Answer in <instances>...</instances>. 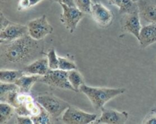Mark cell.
Instances as JSON below:
<instances>
[{
	"mask_svg": "<svg viewBox=\"0 0 156 124\" xmlns=\"http://www.w3.org/2000/svg\"><path fill=\"white\" fill-rule=\"evenodd\" d=\"M59 5L62 9V13L60 16L61 22L70 33L73 34L79 21L85 16V13L76 6H69L61 2H59Z\"/></svg>",
	"mask_w": 156,
	"mask_h": 124,
	"instance_id": "cell-7",
	"label": "cell"
},
{
	"mask_svg": "<svg viewBox=\"0 0 156 124\" xmlns=\"http://www.w3.org/2000/svg\"><path fill=\"white\" fill-rule=\"evenodd\" d=\"M41 77V76H37V75L24 74L15 82V84L18 86L20 91L29 93L33 85L36 82H39Z\"/></svg>",
	"mask_w": 156,
	"mask_h": 124,
	"instance_id": "cell-14",
	"label": "cell"
},
{
	"mask_svg": "<svg viewBox=\"0 0 156 124\" xmlns=\"http://www.w3.org/2000/svg\"><path fill=\"white\" fill-rule=\"evenodd\" d=\"M140 17L146 22L156 23V5L153 4H144L139 8Z\"/></svg>",
	"mask_w": 156,
	"mask_h": 124,
	"instance_id": "cell-16",
	"label": "cell"
},
{
	"mask_svg": "<svg viewBox=\"0 0 156 124\" xmlns=\"http://www.w3.org/2000/svg\"><path fill=\"white\" fill-rule=\"evenodd\" d=\"M152 113H155V114H156V107H155V108H152Z\"/></svg>",
	"mask_w": 156,
	"mask_h": 124,
	"instance_id": "cell-30",
	"label": "cell"
},
{
	"mask_svg": "<svg viewBox=\"0 0 156 124\" xmlns=\"http://www.w3.org/2000/svg\"><path fill=\"white\" fill-rule=\"evenodd\" d=\"M59 69L64 71H70L73 69H76L77 66L73 61L65 57L59 56Z\"/></svg>",
	"mask_w": 156,
	"mask_h": 124,
	"instance_id": "cell-22",
	"label": "cell"
},
{
	"mask_svg": "<svg viewBox=\"0 0 156 124\" xmlns=\"http://www.w3.org/2000/svg\"><path fill=\"white\" fill-rule=\"evenodd\" d=\"M137 1H138V0H133V2H136Z\"/></svg>",
	"mask_w": 156,
	"mask_h": 124,
	"instance_id": "cell-31",
	"label": "cell"
},
{
	"mask_svg": "<svg viewBox=\"0 0 156 124\" xmlns=\"http://www.w3.org/2000/svg\"><path fill=\"white\" fill-rule=\"evenodd\" d=\"M108 1L110 5L117 6V7L118 8L120 7V5H121V2H122V0H108Z\"/></svg>",
	"mask_w": 156,
	"mask_h": 124,
	"instance_id": "cell-28",
	"label": "cell"
},
{
	"mask_svg": "<svg viewBox=\"0 0 156 124\" xmlns=\"http://www.w3.org/2000/svg\"><path fill=\"white\" fill-rule=\"evenodd\" d=\"M15 114V109L13 106L6 102L0 103V123H5L10 120Z\"/></svg>",
	"mask_w": 156,
	"mask_h": 124,
	"instance_id": "cell-18",
	"label": "cell"
},
{
	"mask_svg": "<svg viewBox=\"0 0 156 124\" xmlns=\"http://www.w3.org/2000/svg\"><path fill=\"white\" fill-rule=\"evenodd\" d=\"M50 70L48 59L45 57H40L23 68V71L27 75H37L43 76Z\"/></svg>",
	"mask_w": 156,
	"mask_h": 124,
	"instance_id": "cell-12",
	"label": "cell"
},
{
	"mask_svg": "<svg viewBox=\"0 0 156 124\" xmlns=\"http://www.w3.org/2000/svg\"><path fill=\"white\" fill-rule=\"evenodd\" d=\"M31 118L34 124H48L51 123V116L44 108H42L41 114L37 116H33Z\"/></svg>",
	"mask_w": 156,
	"mask_h": 124,
	"instance_id": "cell-20",
	"label": "cell"
},
{
	"mask_svg": "<svg viewBox=\"0 0 156 124\" xmlns=\"http://www.w3.org/2000/svg\"><path fill=\"white\" fill-rule=\"evenodd\" d=\"M27 34V26L9 21L1 13L0 43L15 41Z\"/></svg>",
	"mask_w": 156,
	"mask_h": 124,
	"instance_id": "cell-4",
	"label": "cell"
},
{
	"mask_svg": "<svg viewBox=\"0 0 156 124\" xmlns=\"http://www.w3.org/2000/svg\"><path fill=\"white\" fill-rule=\"evenodd\" d=\"M43 0H28L29 5H30V7H33V6L36 5L37 4H38L39 2H41Z\"/></svg>",
	"mask_w": 156,
	"mask_h": 124,
	"instance_id": "cell-29",
	"label": "cell"
},
{
	"mask_svg": "<svg viewBox=\"0 0 156 124\" xmlns=\"http://www.w3.org/2000/svg\"><path fill=\"white\" fill-rule=\"evenodd\" d=\"M143 48L156 43V23H152L142 27L138 40Z\"/></svg>",
	"mask_w": 156,
	"mask_h": 124,
	"instance_id": "cell-13",
	"label": "cell"
},
{
	"mask_svg": "<svg viewBox=\"0 0 156 124\" xmlns=\"http://www.w3.org/2000/svg\"><path fill=\"white\" fill-rule=\"evenodd\" d=\"M125 91V88L91 87L85 84H83L80 88L81 92L87 96L96 110H101L109 101L123 94Z\"/></svg>",
	"mask_w": 156,
	"mask_h": 124,
	"instance_id": "cell-2",
	"label": "cell"
},
{
	"mask_svg": "<svg viewBox=\"0 0 156 124\" xmlns=\"http://www.w3.org/2000/svg\"><path fill=\"white\" fill-rule=\"evenodd\" d=\"M91 15L94 21L102 27H108L111 25L114 18V15L111 11L107 9L103 4L100 2L92 4Z\"/></svg>",
	"mask_w": 156,
	"mask_h": 124,
	"instance_id": "cell-9",
	"label": "cell"
},
{
	"mask_svg": "<svg viewBox=\"0 0 156 124\" xmlns=\"http://www.w3.org/2000/svg\"><path fill=\"white\" fill-rule=\"evenodd\" d=\"M58 2L63 3V4L67 5L69 6H76L74 0H57Z\"/></svg>",
	"mask_w": 156,
	"mask_h": 124,
	"instance_id": "cell-27",
	"label": "cell"
},
{
	"mask_svg": "<svg viewBox=\"0 0 156 124\" xmlns=\"http://www.w3.org/2000/svg\"><path fill=\"white\" fill-rule=\"evenodd\" d=\"M39 82L45 84L49 86L75 91L74 88L69 81L68 72L61 70L59 69H50L47 74L41 76Z\"/></svg>",
	"mask_w": 156,
	"mask_h": 124,
	"instance_id": "cell-6",
	"label": "cell"
},
{
	"mask_svg": "<svg viewBox=\"0 0 156 124\" xmlns=\"http://www.w3.org/2000/svg\"><path fill=\"white\" fill-rule=\"evenodd\" d=\"M143 123L156 124V114L152 112V114H149V115L145 118L144 121L143 122Z\"/></svg>",
	"mask_w": 156,
	"mask_h": 124,
	"instance_id": "cell-26",
	"label": "cell"
},
{
	"mask_svg": "<svg viewBox=\"0 0 156 124\" xmlns=\"http://www.w3.org/2000/svg\"><path fill=\"white\" fill-rule=\"evenodd\" d=\"M54 1H56V2H57V0H54Z\"/></svg>",
	"mask_w": 156,
	"mask_h": 124,
	"instance_id": "cell-32",
	"label": "cell"
},
{
	"mask_svg": "<svg viewBox=\"0 0 156 124\" xmlns=\"http://www.w3.org/2000/svg\"><path fill=\"white\" fill-rule=\"evenodd\" d=\"M98 115L69 106L62 116V120L69 124H88L95 122Z\"/></svg>",
	"mask_w": 156,
	"mask_h": 124,
	"instance_id": "cell-8",
	"label": "cell"
},
{
	"mask_svg": "<svg viewBox=\"0 0 156 124\" xmlns=\"http://www.w3.org/2000/svg\"><path fill=\"white\" fill-rule=\"evenodd\" d=\"M47 58L48 59L49 67L50 69H59V56H57L56 50L51 48L47 54Z\"/></svg>",
	"mask_w": 156,
	"mask_h": 124,
	"instance_id": "cell-21",
	"label": "cell"
},
{
	"mask_svg": "<svg viewBox=\"0 0 156 124\" xmlns=\"http://www.w3.org/2000/svg\"><path fill=\"white\" fill-rule=\"evenodd\" d=\"M76 6L82 12L86 14H91V0H74Z\"/></svg>",
	"mask_w": 156,
	"mask_h": 124,
	"instance_id": "cell-23",
	"label": "cell"
},
{
	"mask_svg": "<svg viewBox=\"0 0 156 124\" xmlns=\"http://www.w3.org/2000/svg\"><path fill=\"white\" fill-rule=\"evenodd\" d=\"M16 123L19 124H32L34 122L30 116L18 115L16 117Z\"/></svg>",
	"mask_w": 156,
	"mask_h": 124,
	"instance_id": "cell-25",
	"label": "cell"
},
{
	"mask_svg": "<svg viewBox=\"0 0 156 124\" xmlns=\"http://www.w3.org/2000/svg\"><path fill=\"white\" fill-rule=\"evenodd\" d=\"M137 9H139L138 5L133 0H122L120 7L119 8V12L122 15H125L131 13Z\"/></svg>",
	"mask_w": 156,
	"mask_h": 124,
	"instance_id": "cell-19",
	"label": "cell"
},
{
	"mask_svg": "<svg viewBox=\"0 0 156 124\" xmlns=\"http://www.w3.org/2000/svg\"><path fill=\"white\" fill-rule=\"evenodd\" d=\"M140 9L133 11L129 14H125V17L123 20V28L125 31L134 35L137 40L140 38V31L142 29L141 21H140Z\"/></svg>",
	"mask_w": 156,
	"mask_h": 124,
	"instance_id": "cell-11",
	"label": "cell"
},
{
	"mask_svg": "<svg viewBox=\"0 0 156 124\" xmlns=\"http://www.w3.org/2000/svg\"><path fill=\"white\" fill-rule=\"evenodd\" d=\"M44 55V45L41 41H36L28 35L11 41L1 43V65L24 67Z\"/></svg>",
	"mask_w": 156,
	"mask_h": 124,
	"instance_id": "cell-1",
	"label": "cell"
},
{
	"mask_svg": "<svg viewBox=\"0 0 156 124\" xmlns=\"http://www.w3.org/2000/svg\"><path fill=\"white\" fill-rule=\"evenodd\" d=\"M27 26L28 35L36 41H43L53 31V26L47 21L45 15L29 21Z\"/></svg>",
	"mask_w": 156,
	"mask_h": 124,
	"instance_id": "cell-5",
	"label": "cell"
},
{
	"mask_svg": "<svg viewBox=\"0 0 156 124\" xmlns=\"http://www.w3.org/2000/svg\"><path fill=\"white\" fill-rule=\"evenodd\" d=\"M129 114L126 111H118L113 109L101 108V114L94 122L95 123L105 124H123L126 123Z\"/></svg>",
	"mask_w": 156,
	"mask_h": 124,
	"instance_id": "cell-10",
	"label": "cell"
},
{
	"mask_svg": "<svg viewBox=\"0 0 156 124\" xmlns=\"http://www.w3.org/2000/svg\"><path fill=\"white\" fill-rule=\"evenodd\" d=\"M68 79L70 84L74 88L75 91H80V88L83 84H85L84 79L82 74L76 69H73L68 71Z\"/></svg>",
	"mask_w": 156,
	"mask_h": 124,
	"instance_id": "cell-17",
	"label": "cell"
},
{
	"mask_svg": "<svg viewBox=\"0 0 156 124\" xmlns=\"http://www.w3.org/2000/svg\"><path fill=\"white\" fill-rule=\"evenodd\" d=\"M25 73L23 71V69H2L0 70V82L15 83Z\"/></svg>",
	"mask_w": 156,
	"mask_h": 124,
	"instance_id": "cell-15",
	"label": "cell"
},
{
	"mask_svg": "<svg viewBox=\"0 0 156 124\" xmlns=\"http://www.w3.org/2000/svg\"><path fill=\"white\" fill-rule=\"evenodd\" d=\"M35 100L50 114L52 118L54 119H58L62 116L70 106L65 101L48 93L38 94Z\"/></svg>",
	"mask_w": 156,
	"mask_h": 124,
	"instance_id": "cell-3",
	"label": "cell"
},
{
	"mask_svg": "<svg viewBox=\"0 0 156 124\" xmlns=\"http://www.w3.org/2000/svg\"><path fill=\"white\" fill-rule=\"evenodd\" d=\"M19 90L18 85L15 83H5V82H1L0 84V96L3 95L9 91Z\"/></svg>",
	"mask_w": 156,
	"mask_h": 124,
	"instance_id": "cell-24",
	"label": "cell"
}]
</instances>
